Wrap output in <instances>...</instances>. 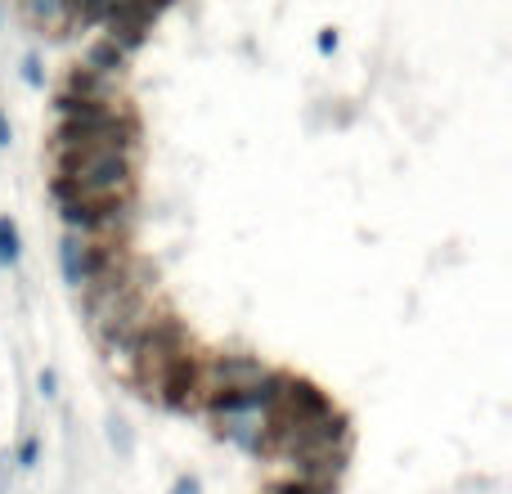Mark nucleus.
<instances>
[{
    "mask_svg": "<svg viewBox=\"0 0 512 494\" xmlns=\"http://www.w3.org/2000/svg\"><path fill=\"white\" fill-rule=\"evenodd\" d=\"M54 203H99V198H135V158L131 153H63L54 158L50 180Z\"/></svg>",
    "mask_w": 512,
    "mask_h": 494,
    "instance_id": "f257e3e1",
    "label": "nucleus"
},
{
    "mask_svg": "<svg viewBox=\"0 0 512 494\" xmlns=\"http://www.w3.org/2000/svg\"><path fill=\"white\" fill-rule=\"evenodd\" d=\"M189 346H194V337H189L185 319H180L176 310H162V315L144 328L140 342L131 346V355H126V382H131L135 396H144L153 405L167 369L189 351Z\"/></svg>",
    "mask_w": 512,
    "mask_h": 494,
    "instance_id": "f03ea898",
    "label": "nucleus"
},
{
    "mask_svg": "<svg viewBox=\"0 0 512 494\" xmlns=\"http://www.w3.org/2000/svg\"><path fill=\"white\" fill-rule=\"evenodd\" d=\"M68 234L104 243H131L135 234V198H99V203H59Z\"/></svg>",
    "mask_w": 512,
    "mask_h": 494,
    "instance_id": "7ed1b4c3",
    "label": "nucleus"
},
{
    "mask_svg": "<svg viewBox=\"0 0 512 494\" xmlns=\"http://www.w3.org/2000/svg\"><path fill=\"white\" fill-rule=\"evenodd\" d=\"M333 396H328L319 382L301 378V373H288V382H283V391L274 396V405L265 409V432H270V441L279 432H292V427H306L315 423V418H328L333 414Z\"/></svg>",
    "mask_w": 512,
    "mask_h": 494,
    "instance_id": "20e7f679",
    "label": "nucleus"
},
{
    "mask_svg": "<svg viewBox=\"0 0 512 494\" xmlns=\"http://www.w3.org/2000/svg\"><path fill=\"white\" fill-rule=\"evenodd\" d=\"M203 360H207V351L189 346V351L167 369V378H162L158 400H153V405H162L167 414H203V400H207Z\"/></svg>",
    "mask_w": 512,
    "mask_h": 494,
    "instance_id": "39448f33",
    "label": "nucleus"
},
{
    "mask_svg": "<svg viewBox=\"0 0 512 494\" xmlns=\"http://www.w3.org/2000/svg\"><path fill=\"white\" fill-rule=\"evenodd\" d=\"M270 369L274 364H265L261 355H252V351H216V355H207L203 360L207 396H216V391H248Z\"/></svg>",
    "mask_w": 512,
    "mask_h": 494,
    "instance_id": "423d86ee",
    "label": "nucleus"
},
{
    "mask_svg": "<svg viewBox=\"0 0 512 494\" xmlns=\"http://www.w3.org/2000/svg\"><path fill=\"white\" fill-rule=\"evenodd\" d=\"M207 423L221 441H230L248 459H270V432H265L261 414H207Z\"/></svg>",
    "mask_w": 512,
    "mask_h": 494,
    "instance_id": "0eeeda50",
    "label": "nucleus"
},
{
    "mask_svg": "<svg viewBox=\"0 0 512 494\" xmlns=\"http://www.w3.org/2000/svg\"><path fill=\"white\" fill-rule=\"evenodd\" d=\"M81 63L117 81V77H122V72H126V50H117V45L104 36V41H95V45H90V50H86V59H81Z\"/></svg>",
    "mask_w": 512,
    "mask_h": 494,
    "instance_id": "6e6552de",
    "label": "nucleus"
},
{
    "mask_svg": "<svg viewBox=\"0 0 512 494\" xmlns=\"http://www.w3.org/2000/svg\"><path fill=\"white\" fill-rule=\"evenodd\" d=\"M23 14L45 32H59L68 23V0H23Z\"/></svg>",
    "mask_w": 512,
    "mask_h": 494,
    "instance_id": "1a4fd4ad",
    "label": "nucleus"
},
{
    "mask_svg": "<svg viewBox=\"0 0 512 494\" xmlns=\"http://www.w3.org/2000/svg\"><path fill=\"white\" fill-rule=\"evenodd\" d=\"M18 261H23V234L14 216H0V270H14Z\"/></svg>",
    "mask_w": 512,
    "mask_h": 494,
    "instance_id": "9d476101",
    "label": "nucleus"
},
{
    "mask_svg": "<svg viewBox=\"0 0 512 494\" xmlns=\"http://www.w3.org/2000/svg\"><path fill=\"white\" fill-rule=\"evenodd\" d=\"M265 494H337V486H310V481H301V477H283Z\"/></svg>",
    "mask_w": 512,
    "mask_h": 494,
    "instance_id": "9b49d317",
    "label": "nucleus"
},
{
    "mask_svg": "<svg viewBox=\"0 0 512 494\" xmlns=\"http://www.w3.org/2000/svg\"><path fill=\"white\" fill-rule=\"evenodd\" d=\"M14 463H18V472H32L41 463V436H23L14 450Z\"/></svg>",
    "mask_w": 512,
    "mask_h": 494,
    "instance_id": "f8f14e48",
    "label": "nucleus"
},
{
    "mask_svg": "<svg viewBox=\"0 0 512 494\" xmlns=\"http://www.w3.org/2000/svg\"><path fill=\"white\" fill-rule=\"evenodd\" d=\"M108 441H113L122 454H131V450H135V436H131V427H126L122 418H113V423H108Z\"/></svg>",
    "mask_w": 512,
    "mask_h": 494,
    "instance_id": "ddd939ff",
    "label": "nucleus"
},
{
    "mask_svg": "<svg viewBox=\"0 0 512 494\" xmlns=\"http://www.w3.org/2000/svg\"><path fill=\"white\" fill-rule=\"evenodd\" d=\"M167 494H203V481L194 477V472H180L176 481H171V490Z\"/></svg>",
    "mask_w": 512,
    "mask_h": 494,
    "instance_id": "4468645a",
    "label": "nucleus"
},
{
    "mask_svg": "<svg viewBox=\"0 0 512 494\" xmlns=\"http://www.w3.org/2000/svg\"><path fill=\"white\" fill-rule=\"evenodd\" d=\"M23 81L27 86H36V90L45 86V72H41V59H36V54H27L23 59Z\"/></svg>",
    "mask_w": 512,
    "mask_h": 494,
    "instance_id": "2eb2a0df",
    "label": "nucleus"
},
{
    "mask_svg": "<svg viewBox=\"0 0 512 494\" xmlns=\"http://www.w3.org/2000/svg\"><path fill=\"white\" fill-rule=\"evenodd\" d=\"M36 387H41V396H45V400H54V396H59V373H54V369H41Z\"/></svg>",
    "mask_w": 512,
    "mask_h": 494,
    "instance_id": "dca6fc26",
    "label": "nucleus"
},
{
    "mask_svg": "<svg viewBox=\"0 0 512 494\" xmlns=\"http://www.w3.org/2000/svg\"><path fill=\"white\" fill-rule=\"evenodd\" d=\"M337 50V32H319V54H333Z\"/></svg>",
    "mask_w": 512,
    "mask_h": 494,
    "instance_id": "f3484780",
    "label": "nucleus"
},
{
    "mask_svg": "<svg viewBox=\"0 0 512 494\" xmlns=\"http://www.w3.org/2000/svg\"><path fill=\"white\" fill-rule=\"evenodd\" d=\"M9 144H14V131H9V117L0 113V149H9Z\"/></svg>",
    "mask_w": 512,
    "mask_h": 494,
    "instance_id": "a211bd4d",
    "label": "nucleus"
},
{
    "mask_svg": "<svg viewBox=\"0 0 512 494\" xmlns=\"http://www.w3.org/2000/svg\"><path fill=\"white\" fill-rule=\"evenodd\" d=\"M0 494H5V481H0Z\"/></svg>",
    "mask_w": 512,
    "mask_h": 494,
    "instance_id": "6ab92c4d",
    "label": "nucleus"
}]
</instances>
